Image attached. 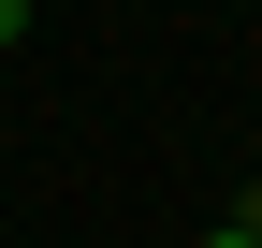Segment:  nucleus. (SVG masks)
Returning a JSON list of instances; mask_svg holds the SVG:
<instances>
[{
  "label": "nucleus",
  "mask_w": 262,
  "mask_h": 248,
  "mask_svg": "<svg viewBox=\"0 0 262 248\" xmlns=\"http://www.w3.org/2000/svg\"><path fill=\"white\" fill-rule=\"evenodd\" d=\"M0 44H29V0H0Z\"/></svg>",
  "instance_id": "obj_2"
},
{
  "label": "nucleus",
  "mask_w": 262,
  "mask_h": 248,
  "mask_svg": "<svg viewBox=\"0 0 262 248\" xmlns=\"http://www.w3.org/2000/svg\"><path fill=\"white\" fill-rule=\"evenodd\" d=\"M219 234H262V175H248V190H233V219H219Z\"/></svg>",
  "instance_id": "obj_1"
}]
</instances>
